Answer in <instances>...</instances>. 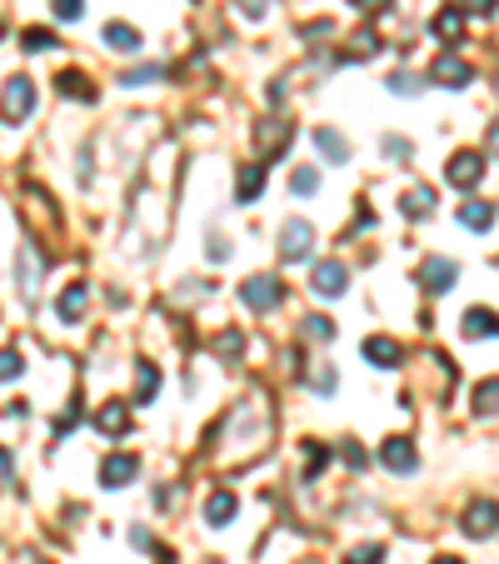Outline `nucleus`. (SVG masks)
Wrapping results in <instances>:
<instances>
[{"instance_id":"nucleus-1","label":"nucleus","mask_w":499,"mask_h":564,"mask_svg":"<svg viewBox=\"0 0 499 564\" xmlns=\"http://www.w3.org/2000/svg\"><path fill=\"white\" fill-rule=\"evenodd\" d=\"M30 115H36V86H30V76H11L5 80V95H0V120L20 126Z\"/></svg>"},{"instance_id":"nucleus-2","label":"nucleus","mask_w":499,"mask_h":564,"mask_svg":"<svg viewBox=\"0 0 499 564\" xmlns=\"http://www.w3.org/2000/svg\"><path fill=\"white\" fill-rule=\"evenodd\" d=\"M240 300H245V310H255V315H270L274 305L285 300V285L274 275H250L245 285H240Z\"/></svg>"},{"instance_id":"nucleus-3","label":"nucleus","mask_w":499,"mask_h":564,"mask_svg":"<svg viewBox=\"0 0 499 564\" xmlns=\"http://www.w3.org/2000/svg\"><path fill=\"white\" fill-rule=\"evenodd\" d=\"M445 180H449L454 190H474L479 180H485V155H474V151L449 155V165H445Z\"/></svg>"},{"instance_id":"nucleus-4","label":"nucleus","mask_w":499,"mask_h":564,"mask_svg":"<svg viewBox=\"0 0 499 564\" xmlns=\"http://www.w3.org/2000/svg\"><path fill=\"white\" fill-rule=\"evenodd\" d=\"M290 135H295V126H290V120H280V115L260 120V130H255V145H260V165H265V160H274V155L285 151Z\"/></svg>"},{"instance_id":"nucleus-5","label":"nucleus","mask_w":499,"mask_h":564,"mask_svg":"<svg viewBox=\"0 0 499 564\" xmlns=\"http://www.w3.org/2000/svg\"><path fill=\"white\" fill-rule=\"evenodd\" d=\"M460 529H464L470 539H489V535L499 529V504H495V500H474L470 510H464Z\"/></svg>"},{"instance_id":"nucleus-6","label":"nucleus","mask_w":499,"mask_h":564,"mask_svg":"<svg viewBox=\"0 0 499 564\" xmlns=\"http://www.w3.org/2000/svg\"><path fill=\"white\" fill-rule=\"evenodd\" d=\"M460 280V265L454 260H445V255H429V260L420 265V285L429 290V295H445L449 285Z\"/></svg>"},{"instance_id":"nucleus-7","label":"nucleus","mask_w":499,"mask_h":564,"mask_svg":"<svg viewBox=\"0 0 499 564\" xmlns=\"http://www.w3.org/2000/svg\"><path fill=\"white\" fill-rule=\"evenodd\" d=\"M380 460H385V470H395V475H410V470H420V450H414L405 435H389L385 445H380Z\"/></svg>"},{"instance_id":"nucleus-8","label":"nucleus","mask_w":499,"mask_h":564,"mask_svg":"<svg viewBox=\"0 0 499 564\" xmlns=\"http://www.w3.org/2000/svg\"><path fill=\"white\" fill-rule=\"evenodd\" d=\"M310 245H315V230L305 220H285L280 225V260H305Z\"/></svg>"},{"instance_id":"nucleus-9","label":"nucleus","mask_w":499,"mask_h":564,"mask_svg":"<svg viewBox=\"0 0 499 564\" xmlns=\"http://www.w3.org/2000/svg\"><path fill=\"white\" fill-rule=\"evenodd\" d=\"M345 285H349V270L339 260H320L315 265V275H310L315 295H345Z\"/></svg>"},{"instance_id":"nucleus-10","label":"nucleus","mask_w":499,"mask_h":564,"mask_svg":"<svg viewBox=\"0 0 499 564\" xmlns=\"http://www.w3.org/2000/svg\"><path fill=\"white\" fill-rule=\"evenodd\" d=\"M95 429L100 435H110V439H125L130 435V405L125 400H105L100 414H95Z\"/></svg>"},{"instance_id":"nucleus-11","label":"nucleus","mask_w":499,"mask_h":564,"mask_svg":"<svg viewBox=\"0 0 499 564\" xmlns=\"http://www.w3.org/2000/svg\"><path fill=\"white\" fill-rule=\"evenodd\" d=\"M86 300H90L86 280H70V285L61 290V300H55V315H61L65 325H80V315H86Z\"/></svg>"},{"instance_id":"nucleus-12","label":"nucleus","mask_w":499,"mask_h":564,"mask_svg":"<svg viewBox=\"0 0 499 564\" xmlns=\"http://www.w3.org/2000/svg\"><path fill=\"white\" fill-rule=\"evenodd\" d=\"M135 475H140V460H135V454H110V460L100 464V485H110V489L130 485Z\"/></svg>"},{"instance_id":"nucleus-13","label":"nucleus","mask_w":499,"mask_h":564,"mask_svg":"<svg viewBox=\"0 0 499 564\" xmlns=\"http://www.w3.org/2000/svg\"><path fill=\"white\" fill-rule=\"evenodd\" d=\"M429 76H435L439 86H449V90H464V86H470V76H474V70H470V65L460 61V55H439V61H435V70H429Z\"/></svg>"},{"instance_id":"nucleus-14","label":"nucleus","mask_w":499,"mask_h":564,"mask_svg":"<svg viewBox=\"0 0 499 564\" xmlns=\"http://www.w3.org/2000/svg\"><path fill=\"white\" fill-rule=\"evenodd\" d=\"M364 360H370L374 370H395V364H399V339L370 335V339H364Z\"/></svg>"},{"instance_id":"nucleus-15","label":"nucleus","mask_w":499,"mask_h":564,"mask_svg":"<svg viewBox=\"0 0 499 564\" xmlns=\"http://www.w3.org/2000/svg\"><path fill=\"white\" fill-rule=\"evenodd\" d=\"M265 195V165H240V180H235V200L240 205H255Z\"/></svg>"},{"instance_id":"nucleus-16","label":"nucleus","mask_w":499,"mask_h":564,"mask_svg":"<svg viewBox=\"0 0 499 564\" xmlns=\"http://www.w3.org/2000/svg\"><path fill=\"white\" fill-rule=\"evenodd\" d=\"M55 90H61L65 101H80V105H90L100 95L95 86H90L86 76H80V70H61V76H55Z\"/></svg>"},{"instance_id":"nucleus-17","label":"nucleus","mask_w":499,"mask_h":564,"mask_svg":"<svg viewBox=\"0 0 499 564\" xmlns=\"http://www.w3.org/2000/svg\"><path fill=\"white\" fill-rule=\"evenodd\" d=\"M464 335H470V339H489V335H499V315H495V310H485V305H474V310L464 315Z\"/></svg>"},{"instance_id":"nucleus-18","label":"nucleus","mask_w":499,"mask_h":564,"mask_svg":"<svg viewBox=\"0 0 499 564\" xmlns=\"http://www.w3.org/2000/svg\"><path fill=\"white\" fill-rule=\"evenodd\" d=\"M460 225L464 230H489L495 225V200H464L460 205Z\"/></svg>"},{"instance_id":"nucleus-19","label":"nucleus","mask_w":499,"mask_h":564,"mask_svg":"<svg viewBox=\"0 0 499 564\" xmlns=\"http://www.w3.org/2000/svg\"><path fill=\"white\" fill-rule=\"evenodd\" d=\"M315 145H320V155H324L330 165H345V160H349V140L335 135V130H315Z\"/></svg>"},{"instance_id":"nucleus-20","label":"nucleus","mask_w":499,"mask_h":564,"mask_svg":"<svg viewBox=\"0 0 499 564\" xmlns=\"http://www.w3.org/2000/svg\"><path fill=\"white\" fill-rule=\"evenodd\" d=\"M105 45H110V51H140V30L135 26H125V20H110V26H105Z\"/></svg>"},{"instance_id":"nucleus-21","label":"nucleus","mask_w":499,"mask_h":564,"mask_svg":"<svg viewBox=\"0 0 499 564\" xmlns=\"http://www.w3.org/2000/svg\"><path fill=\"white\" fill-rule=\"evenodd\" d=\"M205 519H210V525H230V519H235V495H230V489H215L210 504H205Z\"/></svg>"},{"instance_id":"nucleus-22","label":"nucleus","mask_w":499,"mask_h":564,"mask_svg":"<svg viewBox=\"0 0 499 564\" xmlns=\"http://www.w3.org/2000/svg\"><path fill=\"white\" fill-rule=\"evenodd\" d=\"M435 36L445 40V45H454V40L464 36V11H439L435 15Z\"/></svg>"},{"instance_id":"nucleus-23","label":"nucleus","mask_w":499,"mask_h":564,"mask_svg":"<svg viewBox=\"0 0 499 564\" xmlns=\"http://www.w3.org/2000/svg\"><path fill=\"white\" fill-rule=\"evenodd\" d=\"M135 389H140V405L155 400V389H160V370H155L150 360H140V364H135Z\"/></svg>"},{"instance_id":"nucleus-24","label":"nucleus","mask_w":499,"mask_h":564,"mask_svg":"<svg viewBox=\"0 0 499 564\" xmlns=\"http://www.w3.org/2000/svg\"><path fill=\"white\" fill-rule=\"evenodd\" d=\"M429 210H435V190H429V185L405 190V215H420V220H424Z\"/></svg>"},{"instance_id":"nucleus-25","label":"nucleus","mask_w":499,"mask_h":564,"mask_svg":"<svg viewBox=\"0 0 499 564\" xmlns=\"http://www.w3.org/2000/svg\"><path fill=\"white\" fill-rule=\"evenodd\" d=\"M474 414H499V380H485L474 389Z\"/></svg>"},{"instance_id":"nucleus-26","label":"nucleus","mask_w":499,"mask_h":564,"mask_svg":"<svg viewBox=\"0 0 499 564\" xmlns=\"http://www.w3.org/2000/svg\"><path fill=\"white\" fill-rule=\"evenodd\" d=\"M215 350H220L225 360H240V355H245V335H240V330H220V339H215Z\"/></svg>"},{"instance_id":"nucleus-27","label":"nucleus","mask_w":499,"mask_h":564,"mask_svg":"<svg viewBox=\"0 0 499 564\" xmlns=\"http://www.w3.org/2000/svg\"><path fill=\"white\" fill-rule=\"evenodd\" d=\"M15 275H20V290H25V300H36V260L20 250V260H15Z\"/></svg>"},{"instance_id":"nucleus-28","label":"nucleus","mask_w":499,"mask_h":564,"mask_svg":"<svg viewBox=\"0 0 499 564\" xmlns=\"http://www.w3.org/2000/svg\"><path fill=\"white\" fill-rule=\"evenodd\" d=\"M305 339H335V325H330V320H324V315H305Z\"/></svg>"},{"instance_id":"nucleus-29","label":"nucleus","mask_w":499,"mask_h":564,"mask_svg":"<svg viewBox=\"0 0 499 564\" xmlns=\"http://www.w3.org/2000/svg\"><path fill=\"white\" fill-rule=\"evenodd\" d=\"M160 76H165L160 65H140V70H125V76H120V86H155Z\"/></svg>"},{"instance_id":"nucleus-30","label":"nucleus","mask_w":499,"mask_h":564,"mask_svg":"<svg viewBox=\"0 0 499 564\" xmlns=\"http://www.w3.org/2000/svg\"><path fill=\"white\" fill-rule=\"evenodd\" d=\"M20 45H25V51H50V45H55V36H50V30H40V26H30V30H20Z\"/></svg>"},{"instance_id":"nucleus-31","label":"nucleus","mask_w":499,"mask_h":564,"mask_svg":"<svg viewBox=\"0 0 499 564\" xmlns=\"http://www.w3.org/2000/svg\"><path fill=\"white\" fill-rule=\"evenodd\" d=\"M290 190H295V195H315V190H320V176L305 165V170H295V176H290Z\"/></svg>"},{"instance_id":"nucleus-32","label":"nucleus","mask_w":499,"mask_h":564,"mask_svg":"<svg viewBox=\"0 0 499 564\" xmlns=\"http://www.w3.org/2000/svg\"><path fill=\"white\" fill-rule=\"evenodd\" d=\"M50 11H55V20H65V26H70V20H80V11H86V5H80V0H50Z\"/></svg>"},{"instance_id":"nucleus-33","label":"nucleus","mask_w":499,"mask_h":564,"mask_svg":"<svg viewBox=\"0 0 499 564\" xmlns=\"http://www.w3.org/2000/svg\"><path fill=\"white\" fill-rule=\"evenodd\" d=\"M25 370V360H20V350H0V380H15Z\"/></svg>"},{"instance_id":"nucleus-34","label":"nucleus","mask_w":499,"mask_h":564,"mask_svg":"<svg viewBox=\"0 0 499 564\" xmlns=\"http://www.w3.org/2000/svg\"><path fill=\"white\" fill-rule=\"evenodd\" d=\"M75 420H80V400H70V410L65 414H55V439H65L75 429Z\"/></svg>"},{"instance_id":"nucleus-35","label":"nucleus","mask_w":499,"mask_h":564,"mask_svg":"<svg viewBox=\"0 0 499 564\" xmlns=\"http://www.w3.org/2000/svg\"><path fill=\"white\" fill-rule=\"evenodd\" d=\"M389 90H395V95H414V90H420V80L405 76V70H395V76H389Z\"/></svg>"},{"instance_id":"nucleus-36","label":"nucleus","mask_w":499,"mask_h":564,"mask_svg":"<svg viewBox=\"0 0 499 564\" xmlns=\"http://www.w3.org/2000/svg\"><path fill=\"white\" fill-rule=\"evenodd\" d=\"M349 564H385V544H364V550H355Z\"/></svg>"},{"instance_id":"nucleus-37","label":"nucleus","mask_w":499,"mask_h":564,"mask_svg":"<svg viewBox=\"0 0 499 564\" xmlns=\"http://www.w3.org/2000/svg\"><path fill=\"white\" fill-rule=\"evenodd\" d=\"M380 145H385V155H395V160H405V155H410V140H399V135H385Z\"/></svg>"},{"instance_id":"nucleus-38","label":"nucleus","mask_w":499,"mask_h":564,"mask_svg":"<svg viewBox=\"0 0 499 564\" xmlns=\"http://www.w3.org/2000/svg\"><path fill=\"white\" fill-rule=\"evenodd\" d=\"M11 479H15V460H11V450L0 445V485H11Z\"/></svg>"},{"instance_id":"nucleus-39","label":"nucleus","mask_w":499,"mask_h":564,"mask_svg":"<svg viewBox=\"0 0 499 564\" xmlns=\"http://www.w3.org/2000/svg\"><path fill=\"white\" fill-rule=\"evenodd\" d=\"M240 11H245V15H265V11H270V0H240Z\"/></svg>"},{"instance_id":"nucleus-40","label":"nucleus","mask_w":499,"mask_h":564,"mask_svg":"<svg viewBox=\"0 0 499 564\" xmlns=\"http://www.w3.org/2000/svg\"><path fill=\"white\" fill-rule=\"evenodd\" d=\"M130 544H135V550H150V544H155V539H150L145 529H130Z\"/></svg>"},{"instance_id":"nucleus-41","label":"nucleus","mask_w":499,"mask_h":564,"mask_svg":"<svg viewBox=\"0 0 499 564\" xmlns=\"http://www.w3.org/2000/svg\"><path fill=\"white\" fill-rule=\"evenodd\" d=\"M345 460L355 464V470H360V464H364V450H360V445H345Z\"/></svg>"},{"instance_id":"nucleus-42","label":"nucleus","mask_w":499,"mask_h":564,"mask_svg":"<svg viewBox=\"0 0 499 564\" xmlns=\"http://www.w3.org/2000/svg\"><path fill=\"white\" fill-rule=\"evenodd\" d=\"M464 5H470L474 15H489V11H495V0H464Z\"/></svg>"},{"instance_id":"nucleus-43","label":"nucleus","mask_w":499,"mask_h":564,"mask_svg":"<svg viewBox=\"0 0 499 564\" xmlns=\"http://www.w3.org/2000/svg\"><path fill=\"white\" fill-rule=\"evenodd\" d=\"M355 5H360V11H385L389 0H355Z\"/></svg>"},{"instance_id":"nucleus-44","label":"nucleus","mask_w":499,"mask_h":564,"mask_svg":"<svg viewBox=\"0 0 499 564\" xmlns=\"http://www.w3.org/2000/svg\"><path fill=\"white\" fill-rule=\"evenodd\" d=\"M489 151L499 155V120H495V126H489Z\"/></svg>"},{"instance_id":"nucleus-45","label":"nucleus","mask_w":499,"mask_h":564,"mask_svg":"<svg viewBox=\"0 0 499 564\" xmlns=\"http://www.w3.org/2000/svg\"><path fill=\"white\" fill-rule=\"evenodd\" d=\"M435 564H460V560H454V554H439V560Z\"/></svg>"},{"instance_id":"nucleus-46","label":"nucleus","mask_w":499,"mask_h":564,"mask_svg":"<svg viewBox=\"0 0 499 564\" xmlns=\"http://www.w3.org/2000/svg\"><path fill=\"white\" fill-rule=\"evenodd\" d=\"M160 564H170V554H160Z\"/></svg>"},{"instance_id":"nucleus-47","label":"nucleus","mask_w":499,"mask_h":564,"mask_svg":"<svg viewBox=\"0 0 499 564\" xmlns=\"http://www.w3.org/2000/svg\"><path fill=\"white\" fill-rule=\"evenodd\" d=\"M0 36H5V26H0Z\"/></svg>"}]
</instances>
